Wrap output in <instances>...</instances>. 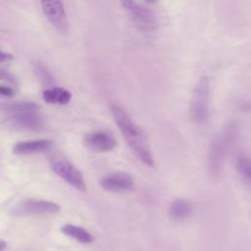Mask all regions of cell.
<instances>
[{
	"label": "cell",
	"mask_w": 251,
	"mask_h": 251,
	"mask_svg": "<svg viewBox=\"0 0 251 251\" xmlns=\"http://www.w3.org/2000/svg\"><path fill=\"white\" fill-rule=\"evenodd\" d=\"M110 111L119 129L123 133L126 143L130 147L133 154L144 165L154 166L153 155L150 151L147 139L142 129L130 119L127 113L118 105H111Z\"/></svg>",
	"instance_id": "6da1fadb"
},
{
	"label": "cell",
	"mask_w": 251,
	"mask_h": 251,
	"mask_svg": "<svg viewBox=\"0 0 251 251\" xmlns=\"http://www.w3.org/2000/svg\"><path fill=\"white\" fill-rule=\"evenodd\" d=\"M237 126L235 123H228L221 133L211 140L208 151V172L211 176L218 177L223 170L226 154L235 143Z\"/></svg>",
	"instance_id": "7a4b0ae2"
},
{
	"label": "cell",
	"mask_w": 251,
	"mask_h": 251,
	"mask_svg": "<svg viewBox=\"0 0 251 251\" xmlns=\"http://www.w3.org/2000/svg\"><path fill=\"white\" fill-rule=\"evenodd\" d=\"M5 110L10 124L20 129L38 130L44 126V119L39 106L33 102H16L9 104Z\"/></svg>",
	"instance_id": "3957f363"
},
{
	"label": "cell",
	"mask_w": 251,
	"mask_h": 251,
	"mask_svg": "<svg viewBox=\"0 0 251 251\" xmlns=\"http://www.w3.org/2000/svg\"><path fill=\"white\" fill-rule=\"evenodd\" d=\"M209 77L202 75L193 87L190 100V116L192 121L197 125L205 124L209 118Z\"/></svg>",
	"instance_id": "277c9868"
},
{
	"label": "cell",
	"mask_w": 251,
	"mask_h": 251,
	"mask_svg": "<svg viewBox=\"0 0 251 251\" xmlns=\"http://www.w3.org/2000/svg\"><path fill=\"white\" fill-rule=\"evenodd\" d=\"M121 4L137 29L143 33H153L156 31V16L149 7L134 1H123Z\"/></svg>",
	"instance_id": "5b68a950"
},
{
	"label": "cell",
	"mask_w": 251,
	"mask_h": 251,
	"mask_svg": "<svg viewBox=\"0 0 251 251\" xmlns=\"http://www.w3.org/2000/svg\"><path fill=\"white\" fill-rule=\"evenodd\" d=\"M51 167L53 172L71 186L78 190H85L86 185L81 173L68 160L57 158L53 160Z\"/></svg>",
	"instance_id": "8992f818"
},
{
	"label": "cell",
	"mask_w": 251,
	"mask_h": 251,
	"mask_svg": "<svg viewBox=\"0 0 251 251\" xmlns=\"http://www.w3.org/2000/svg\"><path fill=\"white\" fill-rule=\"evenodd\" d=\"M40 5L49 23L58 31L66 33L69 28V22L63 3L60 1H41Z\"/></svg>",
	"instance_id": "52a82bcc"
},
{
	"label": "cell",
	"mask_w": 251,
	"mask_h": 251,
	"mask_svg": "<svg viewBox=\"0 0 251 251\" xmlns=\"http://www.w3.org/2000/svg\"><path fill=\"white\" fill-rule=\"evenodd\" d=\"M60 211V206L52 201L27 199L20 203L14 210V214L19 216L55 214Z\"/></svg>",
	"instance_id": "ba28073f"
},
{
	"label": "cell",
	"mask_w": 251,
	"mask_h": 251,
	"mask_svg": "<svg viewBox=\"0 0 251 251\" xmlns=\"http://www.w3.org/2000/svg\"><path fill=\"white\" fill-rule=\"evenodd\" d=\"M83 143L87 149L97 153L109 152L117 146L116 138L104 130H96L87 133L84 136Z\"/></svg>",
	"instance_id": "9c48e42d"
},
{
	"label": "cell",
	"mask_w": 251,
	"mask_h": 251,
	"mask_svg": "<svg viewBox=\"0 0 251 251\" xmlns=\"http://www.w3.org/2000/svg\"><path fill=\"white\" fill-rule=\"evenodd\" d=\"M101 187L111 192H127L133 189L134 181L131 176L124 172H115L105 176L100 180Z\"/></svg>",
	"instance_id": "30bf717a"
},
{
	"label": "cell",
	"mask_w": 251,
	"mask_h": 251,
	"mask_svg": "<svg viewBox=\"0 0 251 251\" xmlns=\"http://www.w3.org/2000/svg\"><path fill=\"white\" fill-rule=\"evenodd\" d=\"M52 142L49 139H33L21 141L13 146V152L17 155H29L48 150Z\"/></svg>",
	"instance_id": "8fae6325"
},
{
	"label": "cell",
	"mask_w": 251,
	"mask_h": 251,
	"mask_svg": "<svg viewBox=\"0 0 251 251\" xmlns=\"http://www.w3.org/2000/svg\"><path fill=\"white\" fill-rule=\"evenodd\" d=\"M72 98V93L63 87H48L42 93V99L47 104L54 105H66L70 102Z\"/></svg>",
	"instance_id": "7c38bea8"
},
{
	"label": "cell",
	"mask_w": 251,
	"mask_h": 251,
	"mask_svg": "<svg viewBox=\"0 0 251 251\" xmlns=\"http://www.w3.org/2000/svg\"><path fill=\"white\" fill-rule=\"evenodd\" d=\"M192 213V205L188 200L176 199L169 207V215L175 221H182L187 219Z\"/></svg>",
	"instance_id": "4fadbf2b"
},
{
	"label": "cell",
	"mask_w": 251,
	"mask_h": 251,
	"mask_svg": "<svg viewBox=\"0 0 251 251\" xmlns=\"http://www.w3.org/2000/svg\"><path fill=\"white\" fill-rule=\"evenodd\" d=\"M61 231L64 234H66L81 243H91L93 241L92 234L90 232H88L85 228L78 226H75L72 224H66L61 227Z\"/></svg>",
	"instance_id": "5bb4252c"
},
{
	"label": "cell",
	"mask_w": 251,
	"mask_h": 251,
	"mask_svg": "<svg viewBox=\"0 0 251 251\" xmlns=\"http://www.w3.org/2000/svg\"><path fill=\"white\" fill-rule=\"evenodd\" d=\"M236 169L243 179L251 186V158L241 155L236 160Z\"/></svg>",
	"instance_id": "9a60e30c"
},
{
	"label": "cell",
	"mask_w": 251,
	"mask_h": 251,
	"mask_svg": "<svg viewBox=\"0 0 251 251\" xmlns=\"http://www.w3.org/2000/svg\"><path fill=\"white\" fill-rule=\"evenodd\" d=\"M34 72H35L38 79L43 84H45L47 86H50V87H53L52 85L54 84V78H53L52 75L50 74V72L47 70V68L44 65L36 62L34 64Z\"/></svg>",
	"instance_id": "2e32d148"
},
{
	"label": "cell",
	"mask_w": 251,
	"mask_h": 251,
	"mask_svg": "<svg viewBox=\"0 0 251 251\" xmlns=\"http://www.w3.org/2000/svg\"><path fill=\"white\" fill-rule=\"evenodd\" d=\"M0 80L11 85H17V79L15 75L5 69H0Z\"/></svg>",
	"instance_id": "e0dca14e"
},
{
	"label": "cell",
	"mask_w": 251,
	"mask_h": 251,
	"mask_svg": "<svg viewBox=\"0 0 251 251\" xmlns=\"http://www.w3.org/2000/svg\"><path fill=\"white\" fill-rule=\"evenodd\" d=\"M15 96V90L11 86L1 85L0 84V97L3 98H12Z\"/></svg>",
	"instance_id": "ac0fdd59"
},
{
	"label": "cell",
	"mask_w": 251,
	"mask_h": 251,
	"mask_svg": "<svg viewBox=\"0 0 251 251\" xmlns=\"http://www.w3.org/2000/svg\"><path fill=\"white\" fill-rule=\"evenodd\" d=\"M10 60H13V55L0 50V62H7Z\"/></svg>",
	"instance_id": "d6986e66"
},
{
	"label": "cell",
	"mask_w": 251,
	"mask_h": 251,
	"mask_svg": "<svg viewBox=\"0 0 251 251\" xmlns=\"http://www.w3.org/2000/svg\"><path fill=\"white\" fill-rule=\"evenodd\" d=\"M6 246H7L6 241H4V240H0V251H3V250L6 248Z\"/></svg>",
	"instance_id": "ffe728a7"
}]
</instances>
